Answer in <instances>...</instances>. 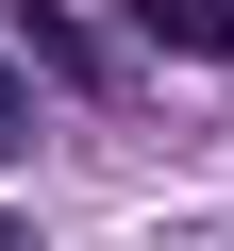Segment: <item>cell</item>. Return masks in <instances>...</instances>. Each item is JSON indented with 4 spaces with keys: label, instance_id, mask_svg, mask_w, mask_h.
I'll return each mask as SVG.
<instances>
[{
    "label": "cell",
    "instance_id": "1",
    "mask_svg": "<svg viewBox=\"0 0 234 251\" xmlns=\"http://www.w3.org/2000/svg\"><path fill=\"white\" fill-rule=\"evenodd\" d=\"M134 50H184V67H234V0H117Z\"/></svg>",
    "mask_w": 234,
    "mask_h": 251
},
{
    "label": "cell",
    "instance_id": "2",
    "mask_svg": "<svg viewBox=\"0 0 234 251\" xmlns=\"http://www.w3.org/2000/svg\"><path fill=\"white\" fill-rule=\"evenodd\" d=\"M17 34H34V67H50V84H117V67H100V34H84V17H50V0H17Z\"/></svg>",
    "mask_w": 234,
    "mask_h": 251
},
{
    "label": "cell",
    "instance_id": "3",
    "mask_svg": "<svg viewBox=\"0 0 234 251\" xmlns=\"http://www.w3.org/2000/svg\"><path fill=\"white\" fill-rule=\"evenodd\" d=\"M0 151H34V84H17V67H0Z\"/></svg>",
    "mask_w": 234,
    "mask_h": 251
}]
</instances>
